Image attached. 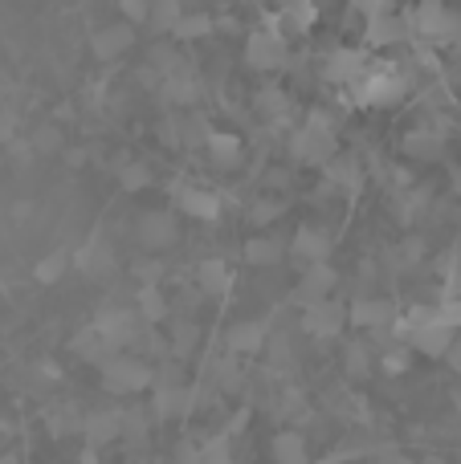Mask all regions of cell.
<instances>
[{
  "label": "cell",
  "instance_id": "cell-1",
  "mask_svg": "<svg viewBox=\"0 0 461 464\" xmlns=\"http://www.w3.org/2000/svg\"><path fill=\"white\" fill-rule=\"evenodd\" d=\"M413 24H417V33H421V37L433 41V45H449V41L461 37V16L446 5V0H421Z\"/></svg>",
  "mask_w": 461,
  "mask_h": 464
},
{
  "label": "cell",
  "instance_id": "cell-2",
  "mask_svg": "<svg viewBox=\"0 0 461 464\" xmlns=\"http://www.w3.org/2000/svg\"><path fill=\"white\" fill-rule=\"evenodd\" d=\"M356 94L368 106H388L405 94V78L397 73V65H368L364 78L356 82Z\"/></svg>",
  "mask_w": 461,
  "mask_h": 464
},
{
  "label": "cell",
  "instance_id": "cell-3",
  "mask_svg": "<svg viewBox=\"0 0 461 464\" xmlns=\"http://www.w3.org/2000/svg\"><path fill=\"white\" fill-rule=\"evenodd\" d=\"M103 383H106V392H114V395H135L152 383V371H147V362H139V359L114 354V359L103 362Z\"/></svg>",
  "mask_w": 461,
  "mask_h": 464
},
{
  "label": "cell",
  "instance_id": "cell-4",
  "mask_svg": "<svg viewBox=\"0 0 461 464\" xmlns=\"http://www.w3.org/2000/svg\"><path fill=\"white\" fill-rule=\"evenodd\" d=\"M343 322H348V310L343 305H335L331 297H323V302H310L307 310H302V330L315 338H331L343 330Z\"/></svg>",
  "mask_w": 461,
  "mask_h": 464
},
{
  "label": "cell",
  "instance_id": "cell-5",
  "mask_svg": "<svg viewBox=\"0 0 461 464\" xmlns=\"http://www.w3.org/2000/svg\"><path fill=\"white\" fill-rule=\"evenodd\" d=\"M245 62L253 65V70H278V65L286 62V45L278 33H253L250 45H245Z\"/></svg>",
  "mask_w": 461,
  "mask_h": 464
},
{
  "label": "cell",
  "instance_id": "cell-6",
  "mask_svg": "<svg viewBox=\"0 0 461 464\" xmlns=\"http://www.w3.org/2000/svg\"><path fill=\"white\" fill-rule=\"evenodd\" d=\"M348 318L356 322L359 330H392V322H397L400 314H397V305L380 302V297H364V302H356L348 310Z\"/></svg>",
  "mask_w": 461,
  "mask_h": 464
},
{
  "label": "cell",
  "instance_id": "cell-7",
  "mask_svg": "<svg viewBox=\"0 0 461 464\" xmlns=\"http://www.w3.org/2000/svg\"><path fill=\"white\" fill-rule=\"evenodd\" d=\"M139 245L152 248V253L176 245V220H172L168 212H147V217H139Z\"/></svg>",
  "mask_w": 461,
  "mask_h": 464
},
{
  "label": "cell",
  "instance_id": "cell-8",
  "mask_svg": "<svg viewBox=\"0 0 461 464\" xmlns=\"http://www.w3.org/2000/svg\"><path fill=\"white\" fill-rule=\"evenodd\" d=\"M331 289H335V269L327 261H319V265H307L302 269V281H299V302L302 305H310V302H323V297H331Z\"/></svg>",
  "mask_w": 461,
  "mask_h": 464
},
{
  "label": "cell",
  "instance_id": "cell-9",
  "mask_svg": "<svg viewBox=\"0 0 461 464\" xmlns=\"http://www.w3.org/2000/svg\"><path fill=\"white\" fill-rule=\"evenodd\" d=\"M331 232L327 228H299V237H294V256H299V261H307V265H319V261H327V256H331Z\"/></svg>",
  "mask_w": 461,
  "mask_h": 464
},
{
  "label": "cell",
  "instance_id": "cell-10",
  "mask_svg": "<svg viewBox=\"0 0 461 464\" xmlns=\"http://www.w3.org/2000/svg\"><path fill=\"white\" fill-rule=\"evenodd\" d=\"M176 204L188 212V217H201V220H217L221 217V200L217 192H209V188H176Z\"/></svg>",
  "mask_w": 461,
  "mask_h": 464
},
{
  "label": "cell",
  "instance_id": "cell-11",
  "mask_svg": "<svg viewBox=\"0 0 461 464\" xmlns=\"http://www.w3.org/2000/svg\"><path fill=\"white\" fill-rule=\"evenodd\" d=\"M74 354H78V359H86V362H94V367H103L106 359H114V354H119V346H111L94 326H86L78 338H74Z\"/></svg>",
  "mask_w": 461,
  "mask_h": 464
},
{
  "label": "cell",
  "instance_id": "cell-12",
  "mask_svg": "<svg viewBox=\"0 0 461 464\" xmlns=\"http://www.w3.org/2000/svg\"><path fill=\"white\" fill-rule=\"evenodd\" d=\"M127 49H131V24H106V29L94 33V53L103 57V62L127 53Z\"/></svg>",
  "mask_w": 461,
  "mask_h": 464
},
{
  "label": "cell",
  "instance_id": "cell-13",
  "mask_svg": "<svg viewBox=\"0 0 461 464\" xmlns=\"http://www.w3.org/2000/svg\"><path fill=\"white\" fill-rule=\"evenodd\" d=\"M266 346V322H241L229 334V351L233 354H258Z\"/></svg>",
  "mask_w": 461,
  "mask_h": 464
},
{
  "label": "cell",
  "instance_id": "cell-14",
  "mask_svg": "<svg viewBox=\"0 0 461 464\" xmlns=\"http://www.w3.org/2000/svg\"><path fill=\"white\" fill-rule=\"evenodd\" d=\"M196 285H201V294L217 297V294H225V289L233 285V273H229L225 261H204L201 273H196Z\"/></svg>",
  "mask_w": 461,
  "mask_h": 464
},
{
  "label": "cell",
  "instance_id": "cell-15",
  "mask_svg": "<svg viewBox=\"0 0 461 464\" xmlns=\"http://www.w3.org/2000/svg\"><path fill=\"white\" fill-rule=\"evenodd\" d=\"M78 265H82V273H90V277H103V273H111L114 269L111 245H103V240H90V245L78 253Z\"/></svg>",
  "mask_w": 461,
  "mask_h": 464
},
{
  "label": "cell",
  "instance_id": "cell-16",
  "mask_svg": "<svg viewBox=\"0 0 461 464\" xmlns=\"http://www.w3.org/2000/svg\"><path fill=\"white\" fill-rule=\"evenodd\" d=\"M364 70H368V57L356 53V49H339V53L331 57V78L335 82H351V86H356V82L364 78Z\"/></svg>",
  "mask_w": 461,
  "mask_h": 464
},
{
  "label": "cell",
  "instance_id": "cell-17",
  "mask_svg": "<svg viewBox=\"0 0 461 464\" xmlns=\"http://www.w3.org/2000/svg\"><path fill=\"white\" fill-rule=\"evenodd\" d=\"M204 147H209V155L221 163V168H229V163L241 155V139H237L233 130H209V135H204Z\"/></svg>",
  "mask_w": 461,
  "mask_h": 464
},
{
  "label": "cell",
  "instance_id": "cell-18",
  "mask_svg": "<svg viewBox=\"0 0 461 464\" xmlns=\"http://www.w3.org/2000/svg\"><path fill=\"white\" fill-rule=\"evenodd\" d=\"M270 457L278 464H307V440H302L299 432H278Z\"/></svg>",
  "mask_w": 461,
  "mask_h": 464
},
{
  "label": "cell",
  "instance_id": "cell-19",
  "mask_svg": "<svg viewBox=\"0 0 461 464\" xmlns=\"http://www.w3.org/2000/svg\"><path fill=\"white\" fill-rule=\"evenodd\" d=\"M245 261L250 265H278L282 261V245H278L270 232H261V237H253L250 245H245Z\"/></svg>",
  "mask_w": 461,
  "mask_h": 464
},
{
  "label": "cell",
  "instance_id": "cell-20",
  "mask_svg": "<svg viewBox=\"0 0 461 464\" xmlns=\"http://www.w3.org/2000/svg\"><path fill=\"white\" fill-rule=\"evenodd\" d=\"M135 314H139V322H160V318H168V302H163V294L155 285H143L135 297Z\"/></svg>",
  "mask_w": 461,
  "mask_h": 464
},
{
  "label": "cell",
  "instance_id": "cell-21",
  "mask_svg": "<svg viewBox=\"0 0 461 464\" xmlns=\"http://www.w3.org/2000/svg\"><path fill=\"white\" fill-rule=\"evenodd\" d=\"M405 33V21H397V13H380V16H368V37L376 45H388V41H400Z\"/></svg>",
  "mask_w": 461,
  "mask_h": 464
},
{
  "label": "cell",
  "instance_id": "cell-22",
  "mask_svg": "<svg viewBox=\"0 0 461 464\" xmlns=\"http://www.w3.org/2000/svg\"><path fill=\"white\" fill-rule=\"evenodd\" d=\"M119 424H123V420L114 416V411L90 416V420H86V428H90V444H106V440H114V436H119Z\"/></svg>",
  "mask_w": 461,
  "mask_h": 464
},
{
  "label": "cell",
  "instance_id": "cell-23",
  "mask_svg": "<svg viewBox=\"0 0 461 464\" xmlns=\"http://www.w3.org/2000/svg\"><path fill=\"white\" fill-rule=\"evenodd\" d=\"M65 269H70V253H49L45 261H37V281L41 285H54Z\"/></svg>",
  "mask_w": 461,
  "mask_h": 464
},
{
  "label": "cell",
  "instance_id": "cell-24",
  "mask_svg": "<svg viewBox=\"0 0 461 464\" xmlns=\"http://www.w3.org/2000/svg\"><path fill=\"white\" fill-rule=\"evenodd\" d=\"M315 5H310V0H290V5H286V21H290V29H310V24H315Z\"/></svg>",
  "mask_w": 461,
  "mask_h": 464
},
{
  "label": "cell",
  "instance_id": "cell-25",
  "mask_svg": "<svg viewBox=\"0 0 461 464\" xmlns=\"http://www.w3.org/2000/svg\"><path fill=\"white\" fill-rule=\"evenodd\" d=\"M147 21H155L160 24V29H176V21H180V8H176V0H155L152 5V16H147Z\"/></svg>",
  "mask_w": 461,
  "mask_h": 464
},
{
  "label": "cell",
  "instance_id": "cell-26",
  "mask_svg": "<svg viewBox=\"0 0 461 464\" xmlns=\"http://www.w3.org/2000/svg\"><path fill=\"white\" fill-rule=\"evenodd\" d=\"M408 151H413V155H437L441 151V139L433 135V130H413V139H408Z\"/></svg>",
  "mask_w": 461,
  "mask_h": 464
},
{
  "label": "cell",
  "instance_id": "cell-27",
  "mask_svg": "<svg viewBox=\"0 0 461 464\" xmlns=\"http://www.w3.org/2000/svg\"><path fill=\"white\" fill-rule=\"evenodd\" d=\"M196 33H209V21H204V16H180L172 37H196Z\"/></svg>",
  "mask_w": 461,
  "mask_h": 464
},
{
  "label": "cell",
  "instance_id": "cell-28",
  "mask_svg": "<svg viewBox=\"0 0 461 464\" xmlns=\"http://www.w3.org/2000/svg\"><path fill=\"white\" fill-rule=\"evenodd\" d=\"M437 318L446 322V326L461 330V297H446V302L437 305Z\"/></svg>",
  "mask_w": 461,
  "mask_h": 464
},
{
  "label": "cell",
  "instance_id": "cell-29",
  "mask_svg": "<svg viewBox=\"0 0 461 464\" xmlns=\"http://www.w3.org/2000/svg\"><path fill=\"white\" fill-rule=\"evenodd\" d=\"M119 8L127 21H147L152 16V0H119Z\"/></svg>",
  "mask_w": 461,
  "mask_h": 464
},
{
  "label": "cell",
  "instance_id": "cell-30",
  "mask_svg": "<svg viewBox=\"0 0 461 464\" xmlns=\"http://www.w3.org/2000/svg\"><path fill=\"white\" fill-rule=\"evenodd\" d=\"M408 371V351H388L384 354V375H405Z\"/></svg>",
  "mask_w": 461,
  "mask_h": 464
},
{
  "label": "cell",
  "instance_id": "cell-31",
  "mask_svg": "<svg viewBox=\"0 0 461 464\" xmlns=\"http://www.w3.org/2000/svg\"><path fill=\"white\" fill-rule=\"evenodd\" d=\"M147 184V168L143 163H131L127 171H123V188H143Z\"/></svg>",
  "mask_w": 461,
  "mask_h": 464
},
{
  "label": "cell",
  "instance_id": "cell-32",
  "mask_svg": "<svg viewBox=\"0 0 461 464\" xmlns=\"http://www.w3.org/2000/svg\"><path fill=\"white\" fill-rule=\"evenodd\" d=\"M356 5H359V8H364V13H368V16H380V13H392V8H388V5H392V0H356Z\"/></svg>",
  "mask_w": 461,
  "mask_h": 464
},
{
  "label": "cell",
  "instance_id": "cell-33",
  "mask_svg": "<svg viewBox=\"0 0 461 464\" xmlns=\"http://www.w3.org/2000/svg\"><path fill=\"white\" fill-rule=\"evenodd\" d=\"M446 359H449V362H454V367L461 371V330H457V338H454V346H449V351H446Z\"/></svg>",
  "mask_w": 461,
  "mask_h": 464
},
{
  "label": "cell",
  "instance_id": "cell-34",
  "mask_svg": "<svg viewBox=\"0 0 461 464\" xmlns=\"http://www.w3.org/2000/svg\"><path fill=\"white\" fill-rule=\"evenodd\" d=\"M78 464H98V460H94V449H86V452H82V460H78Z\"/></svg>",
  "mask_w": 461,
  "mask_h": 464
},
{
  "label": "cell",
  "instance_id": "cell-35",
  "mask_svg": "<svg viewBox=\"0 0 461 464\" xmlns=\"http://www.w3.org/2000/svg\"><path fill=\"white\" fill-rule=\"evenodd\" d=\"M454 192H457V196H461V168H457V171H454Z\"/></svg>",
  "mask_w": 461,
  "mask_h": 464
},
{
  "label": "cell",
  "instance_id": "cell-36",
  "mask_svg": "<svg viewBox=\"0 0 461 464\" xmlns=\"http://www.w3.org/2000/svg\"><path fill=\"white\" fill-rule=\"evenodd\" d=\"M429 464H446V460H429Z\"/></svg>",
  "mask_w": 461,
  "mask_h": 464
}]
</instances>
